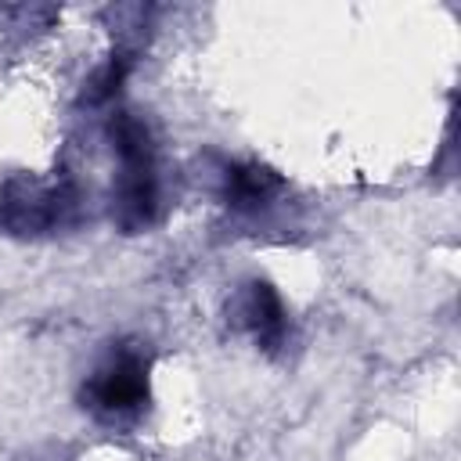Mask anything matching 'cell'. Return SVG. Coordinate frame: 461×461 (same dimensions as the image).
Masks as SVG:
<instances>
[{"label": "cell", "instance_id": "6da1fadb", "mask_svg": "<svg viewBox=\"0 0 461 461\" xmlns=\"http://www.w3.org/2000/svg\"><path fill=\"white\" fill-rule=\"evenodd\" d=\"M108 137L119 155V176L112 184V220L122 234H140L158 220L162 202L155 137L133 112H119L108 122Z\"/></svg>", "mask_w": 461, "mask_h": 461}, {"label": "cell", "instance_id": "7a4b0ae2", "mask_svg": "<svg viewBox=\"0 0 461 461\" xmlns=\"http://www.w3.org/2000/svg\"><path fill=\"white\" fill-rule=\"evenodd\" d=\"M83 407L104 425H130L148 411L151 382H148V353L140 342L112 346L97 367L86 375L79 389Z\"/></svg>", "mask_w": 461, "mask_h": 461}, {"label": "cell", "instance_id": "3957f363", "mask_svg": "<svg viewBox=\"0 0 461 461\" xmlns=\"http://www.w3.org/2000/svg\"><path fill=\"white\" fill-rule=\"evenodd\" d=\"M79 194L68 180L11 176L0 187V227L11 234H50L76 220Z\"/></svg>", "mask_w": 461, "mask_h": 461}, {"label": "cell", "instance_id": "277c9868", "mask_svg": "<svg viewBox=\"0 0 461 461\" xmlns=\"http://www.w3.org/2000/svg\"><path fill=\"white\" fill-rule=\"evenodd\" d=\"M230 317L238 328H245L267 353H274L285 335H288V313H285V303L281 295L274 292V285L267 281H249L234 292L230 299Z\"/></svg>", "mask_w": 461, "mask_h": 461}, {"label": "cell", "instance_id": "5b68a950", "mask_svg": "<svg viewBox=\"0 0 461 461\" xmlns=\"http://www.w3.org/2000/svg\"><path fill=\"white\" fill-rule=\"evenodd\" d=\"M285 191V180L263 162H230L223 169V202L234 212H259Z\"/></svg>", "mask_w": 461, "mask_h": 461}, {"label": "cell", "instance_id": "8992f818", "mask_svg": "<svg viewBox=\"0 0 461 461\" xmlns=\"http://www.w3.org/2000/svg\"><path fill=\"white\" fill-rule=\"evenodd\" d=\"M126 68H130V58L126 54H119V58H112L94 79H90V86H86V101H104V97H112L115 90H119V83H122V76H126Z\"/></svg>", "mask_w": 461, "mask_h": 461}]
</instances>
